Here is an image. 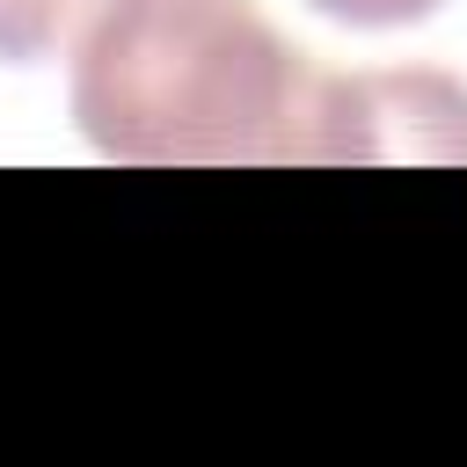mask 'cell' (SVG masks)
<instances>
[{"instance_id": "1", "label": "cell", "mask_w": 467, "mask_h": 467, "mask_svg": "<svg viewBox=\"0 0 467 467\" xmlns=\"http://www.w3.org/2000/svg\"><path fill=\"white\" fill-rule=\"evenodd\" d=\"M321 88L248 0H117L73 44V124L131 168H314Z\"/></svg>"}, {"instance_id": "4", "label": "cell", "mask_w": 467, "mask_h": 467, "mask_svg": "<svg viewBox=\"0 0 467 467\" xmlns=\"http://www.w3.org/2000/svg\"><path fill=\"white\" fill-rule=\"evenodd\" d=\"M306 7L343 29H409V22H431L445 0H306Z\"/></svg>"}, {"instance_id": "3", "label": "cell", "mask_w": 467, "mask_h": 467, "mask_svg": "<svg viewBox=\"0 0 467 467\" xmlns=\"http://www.w3.org/2000/svg\"><path fill=\"white\" fill-rule=\"evenodd\" d=\"M117 0H0V58L7 66H36L66 44H80Z\"/></svg>"}, {"instance_id": "2", "label": "cell", "mask_w": 467, "mask_h": 467, "mask_svg": "<svg viewBox=\"0 0 467 467\" xmlns=\"http://www.w3.org/2000/svg\"><path fill=\"white\" fill-rule=\"evenodd\" d=\"M321 161H467V88L445 73H328Z\"/></svg>"}]
</instances>
